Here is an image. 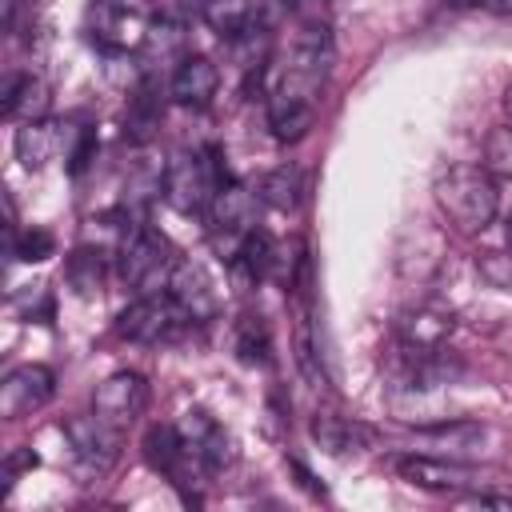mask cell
Wrapping results in <instances>:
<instances>
[{"instance_id": "1", "label": "cell", "mask_w": 512, "mask_h": 512, "mask_svg": "<svg viewBox=\"0 0 512 512\" xmlns=\"http://www.w3.org/2000/svg\"><path fill=\"white\" fill-rule=\"evenodd\" d=\"M436 204L460 232H484L500 216V184L484 164H452L436 176Z\"/></svg>"}, {"instance_id": "2", "label": "cell", "mask_w": 512, "mask_h": 512, "mask_svg": "<svg viewBox=\"0 0 512 512\" xmlns=\"http://www.w3.org/2000/svg\"><path fill=\"white\" fill-rule=\"evenodd\" d=\"M228 168H224V152L216 144H204L196 152H180L176 160L164 164V188L160 196L180 212V216H196L208 212L212 196L220 184H228Z\"/></svg>"}, {"instance_id": "3", "label": "cell", "mask_w": 512, "mask_h": 512, "mask_svg": "<svg viewBox=\"0 0 512 512\" xmlns=\"http://www.w3.org/2000/svg\"><path fill=\"white\" fill-rule=\"evenodd\" d=\"M176 248L168 244L164 232H156L152 224L136 220L124 240L116 244V264H120V280L136 292V296H152V292H168L172 268H176Z\"/></svg>"}, {"instance_id": "4", "label": "cell", "mask_w": 512, "mask_h": 512, "mask_svg": "<svg viewBox=\"0 0 512 512\" xmlns=\"http://www.w3.org/2000/svg\"><path fill=\"white\" fill-rule=\"evenodd\" d=\"M184 328H192V320L184 316V308L168 296V292H152V296H136L120 316H116V336L128 344H172L184 336Z\"/></svg>"}, {"instance_id": "5", "label": "cell", "mask_w": 512, "mask_h": 512, "mask_svg": "<svg viewBox=\"0 0 512 512\" xmlns=\"http://www.w3.org/2000/svg\"><path fill=\"white\" fill-rule=\"evenodd\" d=\"M256 200L260 196H252L236 180H228V184L216 188V196H212V204H208L204 216H208V232H212L216 248L224 252V260H232V252L240 248V240L256 228Z\"/></svg>"}, {"instance_id": "6", "label": "cell", "mask_w": 512, "mask_h": 512, "mask_svg": "<svg viewBox=\"0 0 512 512\" xmlns=\"http://www.w3.org/2000/svg\"><path fill=\"white\" fill-rule=\"evenodd\" d=\"M396 476L408 480L412 488H424V492H448V496H460L468 488L480 484V472L460 464V460H448V456H428V452H404L392 460Z\"/></svg>"}, {"instance_id": "7", "label": "cell", "mask_w": 512, "mask_h": 512, "mask_svg": "<svg viewBox=\"0 0 512 512\" xmlns=\"http://www.w3.org/2000/svg\"><path fill=\"white\" fill-rule=\"evenodd\" d=\"M148 380L140 376V372H128V368H120V372H112L108 380H100V388H96V396H92V412L104 420V424H112L116 432H128L140 416H144V408H148Z\"/></svg>"}, {"instance_id": "8", "label": "cell", "mask_w": 512, "mask_h": 512, "mask_svg": "<svg viewBox=\"0 0 512 512\" xmlns=\"http://www.w3.org/2000/svg\"><path fill=\"white\" fill-rule=\"evenodd\" d=\"M176 428H180V440H184V448H188V456L196 460V468L204 472V476H216V472H224L228 464H232V436L224 432V424L212 416V412H204V408H188L180 420H176Z\"/></svg>"}, {"instance_id": "9", "label": "cell", "mask_w": 512, "mask_h": 512, "mask_svg": "<svg viewBox=\"0 0 512 512\" xmlns=\"http://www.w3.org/2000/svg\"><path fill=\"white\" fill-rule=\"evenodd\" d=\"M168 296L184 308V316L192 324H208V320L220 316V288H216L212 272L200 260H192V256L176 260L172 280H168Z\"/></svg>"}, {"instance_id": "10", "label": "cell", "mask_w": 512, "mask_h": 512, "mask_svg": "<svg viewBox=\"0 0 512 512\" xmlns=\"http://www.w3.org/2000/svg\"><path fill=\"white\" fill-rule=\"evenodd\" d=\"M56 396V376L44 364H16L0 380V416L4 420H24L40 412Z\"/></svg>"}, {"instance_id": "11", "label": "cell", "mask_w": 512, "mask_h": 512, "mask_svg": "<svg viewBox=\"0 0 512 512\" xmlns=\"http://www.w3.org/2000/svg\"><path fill=\"white\" fill-rule=\"evenodd\" d=\"M144 460H148L152 472L168 476V484L180 488L184 500H192L188 484H192V476H204V472H200L196 460L188 456V448H184L176 424H152V428L144 432Z\"/></svg>"}, {"instance_id": "12", "label": "cell", "mask_w": 512, "mask_h": 512, "mask_svg": "<svg viewBox=\"0 0 512 512\" xmlns=\"http://www.w3.org/2000/svg\"><path fill=\"white\" fill-rule=\"evenodd\" d=\"M220 92V68L216 60L200 56V52H184L172 68V80H168V96L180 104V108H208Z\"/></svg>"}, {"instance_id": "13", "label": "cell", "mask_w": 512, "mask_h": 512, "mask_svg": "<svg viewBox=\"0 0 512 512\" xmlns=\"http://www.w3.org/2000/svg\"><path fill=\"white\" fill-rule=\"evenodd\" d=\"M64 436H68V444H72V452H76L80 464H88L92 472H104L116 460L124 432H116L112 424H104L92 412V416H68L64 420Z\"/></svg>"}, {"instance_id": "14", "label": "cell", "mask_w": 512, "mask_h": 512, "mask_svg": "<svg viewBox=\"0 0 512 512\" xmlns=\"http://www.w3.org/2000/svg\"><path fill=\"white\" fill-rule=\"evenodd\" d=\"M452 328L456 320L444 308H408L396 324V336H400L404 356H436L448 344Z\"/></svg>"}, {"instance_id": "15", "label": "cell", "mask_w": 512, "mask_h": 512, "mask_svg": "<svg viewBox=\"0 0 512 512\" xmlns=\"http://www.w3.org/2000/svg\"><path fill=\"white\" fill-rule=\"evenodd\" d=\"M16 160L28 168V172H40L60 148H64V124H56V120H24L20 128H16Z\"/></svg>"}, {"instance_id": "16", "label": "cell", "mask_w": 512, "mask_h": 512, "mask_svg": "<svg viewBox=\"0 0 512 512\" xmlns=\"http://www.w3.org/2000/svg\"><path fill=\"white\" fill-rule=\"evenodd\" d=\"M160 120H164V100H160V88H156V84L144 76L140 84H132V88H128L124 136H128L132 144H148V140L156 136Z\"/></svg>"}, {"instance_id": "17", "label": "cell", "mask_w": 512, "mask_h": 512, "mask_svg": "<svg viewBox=\"0 0 512 512\" xmlns=\"http://www.w3.org/2000/svg\"><path fill=\"white\" fill-rule=\"evenodd\" d=\"M48 112V84L32 72H20L4 84V116L24 124V120H44Z\"/></svg>"}, {"instance_id": "18", "label": "cell", "mask_w": 512, "mask_h": 512, "mask_svg": "<svg viewBox=\"0 0 512 512\" xmlns=\"http://www.w3.org/2000/svg\"><path fill=\"white\" fill-rule=\"evenodd\" d=\"M200 16L220 40H232L260 24V0H204Z\"/></svg>"}, {"instance_id": "19", "label": "cell", "mask_w": 512, "mask_h": 512, "mask_svg": "<svg viewBox=\"0 0 512 512\" xmlns=\"http://www.w3.org/2000/svg\"><path fill=\"white\" fill-rule=\"evenodd\" d=\"M108 280V252L96 244H80L68 256V284L76 288V296H100Z\"/></svg>"}, {"instance_id": "20", "label": "cell", "mask_w": 512, "mask_h": 512, "mask_svg": "<svg viewBox=\"0 0 512 512\" xmlns=\"http://www.w3.org/2000/svg\"><path fill=\"white\" fill-rule=\"evenodd\" d=\"M232 348L244 364H260V368L272 364V328H268V320L252 308L240 312V320L232 328Z\"/></svg>"}, {"instance_id": "21", "label": "cell", "mask_w": 512, "mask_h": 512, "mask_svg": "<svg viewBox=\"0 0 512 512\" xmlns=\"http://www.w3.org/2000/svg\"><path fill=\"white\" fill-rule=\"evenodd\" d=\"M312 440L328 452V456H348V452H356L364 440H368V428L364 424H356V420H348V416H316L312 420Z\"/></svg>"}, {"instance_id": "22", "label": "cell", "mask_w": 512, "mask_h": 512, "mask_svg": "<svg viewBox=\"0 0 512 512\" xmlns=\"http://www.w3.org/2000/svg\"><path fill=\"white\" fill-rule=\"evenodd\" d=\"M256 196H260L268 208H276V212H296L300 200H304V176H300V168H296V164H280V168L264 172Z\"/></svg>"}, {"instance_id": "23", "label": "cell", "mask_w": 512, "mask_h": 512, "mask_svg": "<svg viewBox=\"0 0 512 512\" xmlns=\"http://www.w3.org/2000/svg\"><path fill=\"white\" fill-rule=\"evenodd\" d=\"M420 444L436 448V456H460V452H472L480 440H484V428L472 424V420H452V424H436V428H420L416 432Z\"/></svg>"}, {"instance_id": "24", "label": "cell", "mask_w": 512, "mask_h": 512, "mask_svg": "<svg viewBox=\"0 0 512 512\" xmlns=\"http://www.w3.org/2000/svg\"><path fill=\"white\" fill-rule=\"evenodd\" d=\"M56 252V236L48 232V228H24V232H12V256L20 260V264H40V260H48Z\"/></svg>"}, {"instance_id": "25", "label": "cell", "mask_w": 512, "mask_h": 512, "mask_svg": "<svg viewBox=\"0 0 512 512\" xmlns=\"http://www.w3.org/2000/svg\"><path fill=\"white\" fill-rule=\"evenodd\" d=\"M492 176H508L512 180V124L492 128L484 140V160H480Z\"/></svg>"}, {"instance_id": "26", "label": "cell", "mask_w": 512, "mask_h": 512, "mask_svg": "<svg viewBox=\"0 0 512 512\" xmlns=\"http://www.w3.org/2000/svg\"><path fill=\"white\" fill-rule=\"evenodd\" d=\"M68 136H72V144L64 140V160H68V172H84V168L92 164V156H96V128L76 124V128H68Z\"/></svg>"}, {"instance_id": "27", "label": "cell", "mask_w": 512, "mask_h": 512, "mask_svg": "<svg viewBox=\"0 0 512 512\" xmlns=\"http://www.w3.org/2000/svg\"><path fill=\"white\" fill-rule=\"evenodd\" d=\"M36 464H40V456H36L32 448H12V452L4 456V484L12 488V484H16V476H20V472H28V468H36Z\"/></svg>"}, {"instance_id": "28", "label": "cell", "mask_w": 512, "mask_h": 512, "mask_svg": "<svg viewBox=\"0 0 512 512\" xmlns=\"http://www.w3.org/2000/svg\"><path fill=\"white\" fill-rule=\"evenodd\" d=\"M460 504H476V508H512V496H496V492H460Z\"/></svg>"}, {"instance_id": "29", "label": "cell", "mask_w": 512, "mask_h": 512, "mask_svg": "<svg viewBox=\"0 0 512 512\" xmlns=\"http://www.w3.org/2000/svg\"><path fill=\"white\" fill-rule=\"evenodd\" d=\"M288 4L296 20H324V8H328V0H288Z\"/></svg>"}, {"instance_id": "30", "label": "cell", "mask_w": 512, "mask_h": 512, "mask_svg": "<svg viewBox=\"0 0 512 512\" xmlns=\"http://www.w3.org/2000/svg\"><path fill=\"white\" fill-rule=\"evenodd\" d=\"M500 224H504V236H508V244H512V196H508V204L500 200Z\"/></svg>"}, {"instance_id": "31", "label": "cell", "mask_w": 512, "mask_h": 512, "mask_svg": "<svg viewBox=\"0 0 512 512\" xmlns=\"http://www.w3.org/2000/svg\"><path fill=\"white\" fill-rule=\"evenodd\" d=\"M16 12H20V0H4V28L16 24Z\"/></svg>"}, {"instance_id": "32", "label": "cell", "mask_w": 512, "mask_h": 512, "mask_svg": "<svg viewBox=\"0 0 512 512\" xmlns=\"http://www.w3.org/2000/svg\"><path fill=\"white\" fill-rule=\"evenodd\" d=\"M504 112H508V120H512V80H508V88H504Z\"/></svg>"}, {"instance_id": "33", "label": "cell", "mask_w": 512, "mask_h": 512, "mask_svg": "<svg viewBox=\"0 0 512 512\" xmlns=\"http://www.w3.org/2000/svg\"><path fill=\"white\" fill-rule=\"evenodd\" d=\"M116 4H120V0H116Z\"/></svg>"}]
</instances>
